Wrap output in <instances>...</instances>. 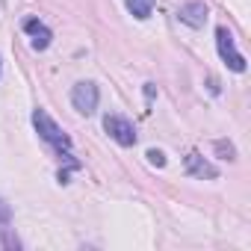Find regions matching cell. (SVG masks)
Instances as JSON below:
<instances>
[{
  "instance_id": "52a82bcc",
  "label": "cell",
  "mask_w": 251,
  "mask_h": 251,
  "mask_svg": "<svg viewBox=\"0 0 251 251\" xmlns=\"http://www.w3.org/2000/svg\"><path fill=\"white\" fill-rule=\"evenodd\" d=\"M186 172H189L192 177H201V180H204V177H207V180L219 177V169H216V166H210L198 151H189V154H186Z\"/></svg>"
},
{
  "instance_id": "7a4b0ae2",
  "label": "cell",
  "mask_w": 251,
  "mask_h": 251,
  "mask_svg": "<svg viewBox=\"0 0 251 251\" xmlns=\"http://www.w3.org/2000/svg\"><path fill=\"white\" fill-rule=\"evenodd\" d=\"M216 48H219L222 62H225L230 71H236V74L245 71V56L236 50V45H233V33H230L227 27H219V30H216Z\"/></svg>"
},
{
  "instance_id": "5b68a950",
  "label": "cell",
  "mask_w": 251,
  "mask_h": 251,
  "mask_svg": "<svg viewBox=\"0 0 251 251\" xmlns=\"http://www.w3.org/2000/svg\"><path fill=\"white\" fill-rule=\"evenodd\" d=\"M24 33L30 36V48H33V50H48V48H50L53 33H50V27H48V24H42L39 18L24 21Z\"/></svg>"
},
{
  "instance_id": "3957f363",
  "label": "cell",
  "mask_w": 251,
  "mask_h": 251,
  "mask_svg": "<svg viewBox=\"0 0 251 251\" xmlns=\"http://www.w3.org/2000/svg\"><path fill=\"white\" fill-rule=\"evenodd\" d=\"M98 100H100V92H98V86L92 80H83V83H77L71 89V103H74V109L80 115H92L98 109Z\"/></svg>"
},
{
  "instance_id": "277c9868",
  "label": "cell",
  "mask_w": 251,
  "mask_h": 251,
  "mask_svg": "<svg viewBox=\"0 0 251 251\" xmlns=\"http://www.w3.org/2000/svg\"><path fill=\"white\" fill-rule=\"evenodd\" d=\"M103 130L118 142V145H124V148H130V145H136V127L124 118V115H106L103 118Z\"/></svg>"
},
{
  "instance_id": "9c48e42d",
  "label": "cell",
  "mask_w": 251,
  "mask_h": 251,
  "mask_svg": "<svg viewBox=\"0 0 251 251\" xmlns=\"http://www.w3.org/2000/svg\"><path fill=\"white\" fill-rule=\"evenodd\" d=\"M148 163L163 169V166H166V154H163V151H148Z\"/></svg>"
},
{
  "instance_id": "8fae6325",
  "label": "cell",
  "mask_w": 251,
  "mask_h": 251,
  "mask_svg": "<svg viewBox=\"0 0 251 251\" xmlns=\"http://www.w3.org/2000/svg\"><path fill=\"white\" fill-rule=\"evenodd\" d=\"M0 74H3V59H0Z\"/></svg>"
},
{
  "instance_id": "30bf717a",
  "label": "cell",
  "mask_w": 251,
  "mask_h": 251,
  "mask_svg": "<svg viewBox=\"0 0 251 251\" xmlns=\"http://www.w3.org/2000/svg\"><path fill=\"white\" fill-rule=\"evenodd\" d=\"M6 222H9V207L0 201V225H6Z\"/></svg>"
},
{
  "instance_id": "8992f818",
  "label": "cell",
  "mask_w": 251,
  "mask_h": 251,
  "mask_svg": "<svg viewBox=\"0 0 251 251\" xmlns=\"http://www.w3.org/2000/svg\"><path fill=\"white\" fill-rule=\"evenodd\" d=\"M177 21H183L186 27H204L207 21V3H201V0H192V3H183L177 9Z\"/></svg>"
},
{
  "instance_id": "6da1fadb",
  "label": "cell",
  "mask_w": 251,
  "mask_h": 251,
  "mask_svg": "<svg viewBox=\"0 0 251 251\" xmlns=\"http://www.w3.org/2000/svg\"><path fill=\"white\" fill-rule=\"evenodd\" d=\"M33 127H36V133H39L48 145H53L59 154H71V139H68V133L48 115V109H33Z\"/></svg>"
},
{
  "instance_id": "ba28073f",
  "label": "cell",
  "mask_w": 251,
  "mask_h": 251,
  "mask_svg": "<svg viewBox=\"0 0 251 251\" xmlns=\"http://www.w3.org/2000/svg\"><path fill=\"white\" fill-rule=\"evenodd\" d=\"M124 3H127V9H130V15H133V18L145 21V18H151L157 0H124Z\"/></svg>"
}]
</instances>
